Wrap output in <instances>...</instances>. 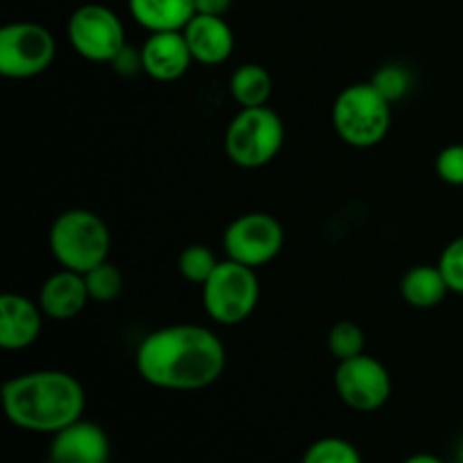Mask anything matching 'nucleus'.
<instances>
[{
  "label": "nucleus",
  "instance_id": "0eeeda50",
  "mask_svg": "<svg viewBox=\"0 0 463 463\" xmlns=\"http://www.w3.org/2000/svg\"><path fill=\"white\" fill-rule=\"evenodd\" d=\"M57 41L48 27L18 21L0 30V75L7 80H32L52 66Z\"/></svg>",
  "mask_w": 463,
  "mask_h": 463
},
{
  "label": "nucleus",
  "instance_id": "f257e3e1",
  "mask_svg": "<svg viewBox=\"0 0 463 463\" xmlns=\"http://www.w3.org/2000/svg\"><path fill=\"white\" fill-rule=\"evenodd\" d=\"M226 348L211 328L172 324L145 335L136 351V371L163 392H199L222 378Z\"/></svg>",
  "mask_w": 463,
  "mask_h": 463
},
{
  "label": "nucleus",
  "instance_id": "5701e85b",
  "mask_svg": "<svg viewBox=\"0 0 463 463\" xmlns=\"http://www.w3.org/2000/svg\"><path fill=\"white\" fill-rule=\"evenodd\" d=\"M411 72L405 66H398V63H387V66L378 68L371 80V84L389 99V102H398V99L405 98L411 89Z\"/></svg>",
  "mask_w": 463,
  "mask_h": 463
},
{
  "label": "nucleus",
  "instance_id": "f03ea898",
  "mask_svg": "<svg viewBox=\"0 0 463 463\" xmlns=\"http://www.w3.org/2000/svg\"><path fill=\"white\" fill-rule=\"evenodd\" d=\"M86 393L72 373L30 371L3 384V410L9 423L34 434H57L84 416Z\"/></svg>",
  "mask_w": 463,
  "mask_h": 463
},
{
  "label": "nucleus",
  "instance_id": "4468645a",
  "mask_svg": "<svg viewBox=\"0 0 463 463\" xmlns=\"http://www.w3.org/2000/svg\"><path fill=\"white\" fill-rule=\"evenodd\" d=\"M184 36L188 41L193 59L203 66L224 63L233 54L235 34L224 16L194 14L188 25L184 27Z\"/></svg>",
  "mask_w": 463,
  "mask_h": 463
},
{
  "label": "nucleus",
  "instance_id": "9b49d317",
  "mask_svg": "<svg viewBox=\"0 0 463 463\" xmlns=\"http://www.w3.org/2000/svg\"><path fill=\"white\" fill-rule=\"evenodd\" d=\"M111 441L98 423L80 419L52 434L48 463H109Z\"/></svg>",
  "mask_w": 463,
  "mask_h": 463
},
{
  "label": "nucleus",
  "instance_id": "1a4fd4ad",
  "mask_svg": "<svg viewBox=\"0 0 463 463\" xmlns=\"http://www.w3.org/2000/svg\"><path fill=\"white\" fill-rule=\"evenodd\" d=\"M224 253L247 267H262L274 260L285 244V231L269 213H244L224 231Z\"/></svg>",
  "mask_w": 463,
  "mask_h": 463
},
{
  "label": "nucleus",
  "instance_id": "c85d7f7f",
  "mask_svg": "<svg viewBox=\"0 0 463 463\" xmlns=\"http://www.w3.org/2000/svg\"><path fill=\"white\" fill-rule=\"evenodd\" d=\"M459 463H463V446H461V452H459Z\"/></svg>",
  "mask_w": 463,
  "mask_h": 463
},
{
  "label": "nucleus",
  "instance_id": "6e6552de",
  "mask_svg": "<svg viewBox=\"0 0 463 463\" xmlns=\"http://www.w3.org/2000/svg\"><path fill=\"white\" fill-rule=\"evenodd\" d=\"M68 41L86 61L111 63L127 45L125 25L113 9L86 3L68 18Z\"/></svg>",
  "mask_w": 463,
  "mask_h": 463
},
{
  "label": "nucleus",
  "instance_id": "f8f14e48",
  "mask_svg": "<svg viewBox=\"0 0 463 463\" xmlns=\"http://www.w3.org/2000/svg\"><path fill=\"white\" fill-rule=\"evenodd\" d=\"M43 310L39 301L23 294H3L0 297V346L5 351H25L43 330Z\"/></svg>",
  "mask_w": 463,
  "mask_h": 463
},
{
  "label": "nucleus",
  "instance_id": "6ab92c4d",
  "mask_svg": "<svg viewBox=\"0 0 463 463\" xmlns=\"http://www.w3.org/2000/svg\"><path fill=\"white\" fill-rule=\"evenodd\" d=\"M301 463H364V459L348 439L324 437L306 448Z\"/></svg>",
  "mask_w": 463,
  "mask_h": 463
},
{
  "label": "nucleus",
  "instance_id": "cd10ccee",
  "mask_svg": "<svg viewBox=\"0 0 463 463\" xmlns=\"http://www.w3.org/2000/svg\"><path fill=\"white\" fill-rule=\"evenodd\" d=\"M402 463H446L441 459V457L432 455V452H416V455L407 457Z\"/></svg>",
  "mask_w": 463,
  "mask_h": 463
},
{
  "label": "nucleus",
  "instance_id": "4be33fe9",
  "mask_svg": "<svg viewBox=\"0 0 463 463\" xmlns=\"http://www.w3.org/2000/svg\"><path fill=\"white\" fill-rule=\"evenodd\" d=\"M366 335L355 321H337L328 333V348L337 362L351 360L364 353Z\"/></svg>",
  "mask_w": 463,
  "mask_h": 463
},
{
  "label": "nucleus",
  "instance_id": "412c9836",
  "mask_svg": "<svg viewBox=\"0 0 463 463\" xmlns=\"http://www.w3.org/2000/svg\"><path fill=\"white\" fill-rule=\"evenodd\" d=\"M84 280L90 301L95 303H111L122 292V271L109 260L86 271Z\"/></svg>",
  "mask_w": 463,
  "mask_h": 463
},
{
  "label": "nucleus",
  "instance_id": "b1692460",
  "mask_svg": "<svg viewBox=\"0 0 463 463\" xmlns=\"http://www.w3.org/2000/svg\"><path fill=\"white\" fill-rule=\"evenodd\" d=\"M437 265L439 269H441L450 292L461 294L463 297V235L452 240V242L443 249Z\"/></svg>",
  "mask_w": 463,
  "mask_h": 463
},
{
  "label": "nucleus",
  "instance_id": "f3484780",
  "mask_svg": "<svg viewBox=\"0 0 463 463\" xmlns=\"http://www.w3.org/2000/svg\"><path fill=\"white\" fill-rule=\"evenodd\" d=\"M450 294L439 265H416L401 280V297L416 310H432Z\"/></svg>",
  "mask_w": 463,
  "mask_h": 463
},
{
  "label": "nucleus",
  "instance_id": "ddd939ff",
  "mask_svg": "<svg viewBox=\"0 0 463 463\" xmlns=\"http://www.w3.org/2000/svg\"><path fill=\"white\" fill-rule=\"evenodd\" d=\"M140 57H143V72L156 81L181 80L194 61L184 30L152 32L140 48Z\"/></svg>",
  "mask_w": 463,
  "mask_h": 463
},
{
  "label": "nucleus",
  "instance_id": "7ed1b4c3",
  "mask_svg": "<svg viewBox=\"0 0 463 463\" xmlns=\"http://www.w3.org/2000/svg\"><path fill=\"white\" fill-rule=\"evenodd\" d=\"M50 251L61 269L86 274L109 260L111 231L99 215L86 208L63 211L50 226Z\"/></svg>",
  "mask_w": 463,
  "mask_h": 463
},
{
  "label": "nucleus",
  "instance_id": "20e7f679",
  "mask_svg": "<svg viewBox=\"0 0 463 463\" xmlns=\"http://www.w3.org/2000/svg\"><path fill=\"white\" fill-rule=\"evenodd\" d=\"M333 127L351 147H375L387 138L392 127V102L371 81L346 86L335 98Z\"/></svg>",
  "mask_w": 463,
  "mask_h": 463
},
{
  "label": "nucleus",
  "instance_id": "bb28decb",
  "mask_svg": "<svg viewBox=\"0 0 463 463\" xmlns=\"http://www.w3.org/2000/svg\"><path fill=\"white\" fill-rule=\"evenodd\" d=\"M231 5H233V0H194L197 14H206V16H224Z\"/></svg>",
  "mask_w": 463,
  "mask_h": 463
},
{
  "label": "nucleus",
  "instance_id": "aec40b11",
  "mask_svg": "<svg viewBox=\"0 0 463 463\" xmlns=\"http://www.w3.org/2000/svg\"><path fill=\"white\" fill-rule=\"evenodd\" d=\"M217 265H220V260H217L213 249L206 247V244H188V247L181 251L179 262H176L179 274L193 285L206 283L213 276V271L217 269Z\"/></svg>",
  "mask_w": 463,
  "mask_h": 463
},
{
  "label": "nucleus",
  "instance_id": "2eb2a0df",
  "mask_svg": "<svg viewBox=\"0 0 463 463\" xmlns=\"http://www.w3.org/2000/svg\"><path fill=\"white\" fill-rule=\"evenodd\" d=\"M90 301L84 274L61 269L50 276L39 292V306L45 317L54 321L75 319Z\"/></svg>",
  "mask_w": 463,
  "mask_h": 463
},
{
  "label": "nucleus",
  "instance_id": "423d86ee",
  "mask_svg": "<svg viewBox=\"0 0 463 463\" xmlns=\"http://www.w3.org/2000/svg\"><path fill=\"white\" fill-rule=\"evenodd\" d=\"M203 310L215 324L238 326L253 315L260 301V280L253 267L231 258L220 260L211 279L202 285Z\"/></svg>",
  "mask_w": 463,
  "mask_h": 463
},
{
  "label": "nucleus",
  "instance_id": "a211bd4d",
  "mask_svg": "<svg viewBox=\"0 0 463 463\" xmlns=\"http://www.w3.org/2000/svg\"><path fill=\"white\" fill-rule=\"evenodd\" d=\"M229 90L240 109L267 107L271 93H274V80L260 63H242L231 75Z\"/></svg>",
  "mask_w": 463,
  "mask_h": 463
},
{
  "label": "nucleus",
  "instance_id": "dca6fc26",
  "mask_svg": "<svg viewBox=\"0 0 463 463\" xmlns=\"http://www.w3.org/2000/svg\"><path fill=\"white\" fill-rule=\"evenodd\" d=\"M129 12L140 27L152 32H181L197 14L194 0H129Z\"/></svg>",
  "mask_w": 463,
  "mask_h": 463
},
{
  "label": "nucleus",
  "instance_id": "9d476101",
  "mask_svg": "<svg viewBox=\"0 0 463 463\" xmlns=\"http://www.w3.org/2000/svg\"><path fill=\"white\" fill-rule=\"evenodd\" d=\"M335 392L339 401L353 411L369 414L387 405L392 396V375L383 362L362 353L339 362L335 371Z\"/></svg>",
  "mask_w": 463,
  "mask_h": 463
},
{
  "label": "nucleus",
  "instance_id": "a878e982",
  "mask_svg": "<svg viewBox=\"0 0 463 463\" xmlns=\"http://www.w3.org/2000/svg\"><path fill=\"white\" fill-rule=\"evenodd\" d=\"M111 66L118 75L134 77L136 72L143 71V57H140V50L131 48V45H125L122 52L111 61Z\"/></svg>",
  "mask_w": 463,
  "mask_h": 463
},
{
  "label": "nucleus",
  "instance_id": "393cba45",
  "mask_svg": "<svg viewBox=\"0 0 463 463\" xmlns=\"http://www.w3.org/2000/svg\"><path fill=\"white\" fill-rule=\"evenodd\" d=\"M439 179L448 185H463V143H452L434 158Z\"/></svg>",
  "mask_w": 463,
  "mask_h": 463
},
{
  "label": "nucleus",
  "instance_id": "39448f33",
  "mask_svg": "<svg viewBox=\"0 0 463 463\" xmlns=\"http://www.w3.org/2000/svg\"><path fill=\"white\" fill-rule=\"evenodd\" d=\"M285 143V125L271 107L240 109L224 134V152L242 170L265 167L279 156Z\"/></svg>",
  "mask_w": 463,
  "mask_h": 463
}]
</instances>
